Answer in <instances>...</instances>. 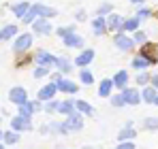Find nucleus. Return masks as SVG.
<instances>
[{"mask_svg": "<svg viewBox=\"0 0 158 149\" xmlns=\"http://www.w3.org/2000/svg\"><path fill=\"white\" fill-rule=\"evenodd\" d=\"M64 128H66V132H77V130H81V128H83L81 115H79V113H71L69 119L64 122Z\"/></svg>", "mask_w": 158, "mask_h": 149, "instance_id": "1", "label": "nucleus"}, {"mask_svg": "<svg viewBox=\"0 0 158 149\" xmlns=\"http://www.w3.org/2000/svg\"><path fill=\"white\" fill-rule=\"evenodd\" d=\"M9 100H11L13 104L19 107V104H24V102L28 100V92L24 90V87H13V90L9 92Z\"/></svg>", "mask_w": 158, "mask_h": 149, "instance_id": "2", "label": "nucleus"}, {"mask_svg": "<svg viewBox=\"0 0 158 149\" xmlns=\"http://www.w3.org/2000/svg\"><path fill=\"white\" fill-rule=\"evenodd\" d=\"M30 128H32V124L24 115H17V117L11 119V130H15V132H24V130H30Z\"/></svg>", "mask_w": 158, "mask_h": 149, "instance_id": "3", "label": "nucleus"}, {"mask_svg": "<svg viewBox=\"0 0 158 149\" xmlns=\"http://www.w3.org/2000/svg\"><path fill=\"white\" fill-rule=\"evenodd\" d=\"M30 45H32V34H22V36H17V41L13 43V49L17 51V53H22V51L30 49Z\"/></svg>", "mask_w": 158, "mask_h": 149, "instance_id": "4", "label": "nucleus"}, {"mask_svg": "<svg viewBox=\"0 0 158 149\" xmlns=\"http://www.w3.org/2000/svg\"><path fill=\"white\" fill-rule=\"evenodd\" d=\"M122 96H124V102L126 104H139L141 102V94L132 87H122Z\"/></svg>", "mask_w": 158, "mask_h": 149, "instance_id": "5", "label": "nucleus"}, {"mask_svg": "<svg viewBox=\"0 0 158 149\" xmlns=\"http://www.w3.org/2000/svg\"><path fill=\"white\" fill-rule=\"evenodd\" d=\"M32 28H34V32H36V34H49V32H52V24H49L45 17L34 19V22H32Z\"/></svg>", "mask_w": 158, "mask_h": 149, "instance_id": "6", "label": "nucleus"}, {"mask_svg": "<svg viewBox=\"0 0 158 149\" xmlns=\"http://www.w3.org/2000/svg\"><path fill=\"white\" fill-rule=\"evenodd\" d=\"M56 92H58V85H56V81H53V83L45 85V87L39 92V96H36V98L41 100V102H47V100H52V98H53V94H56Z\"/></svg>", "mask_w": 158, "mask_h": 149, "instance_id": "7", "label": "nucleus"}, {"mask_svg": "<svg viewBox=\"0 0 158 149\" xmlns=\"http://www.w3.org/2000/svg\"><path fill=\"white\" fill-rule=\"evenodd\" d=\"M132 45H135V41H132L131 36H126V34H118L115 36V47L122 51H131Z\"/></svg>", "mask_w": 158, "mask_h": 149, "instance_id": "8", "label": "nucleus"}, {"mask_svg": "<svg viewBox=\"0 0 158 149\" xmlns=\"http://www.w3.org/2000/svg\"><path fill=\"white\" fill-rule=\"evenodd\" d=\"M56 85H58V92H66V94H75V92H79L77 85H75L73 81H66V79H62V77L56 81Z\"/></svg>", "mask_w": 158, "mask_h": 149, "instance_id": "9", "label": "nucleus"}, {"mask_svg": "<svg viewBox=\"0 0 158 149\" xmlns=\"http://www.w3.org/2000/svg\"><path fill=\"white\" fill-rule=\"evenodd\" d=\"M53 60H56V58H53L49 51H39V53L34 55V62H36L39 66H49V64H53Z\"/></svg>", "mask_w": 158, "mask_h": 149, "instance_id": "10", "label": "nucleus"}, {"mask_svg": "<svg viewBox=\"0 0 158 149\" xmlns=\"http://www.w3.org/2000/svg\"><path fill=\"white\" fill-rule=\"evenodd\" d=\"M62 41H64V45L66 47H81L83 45V38L75 34V32H71V34H66V36H62Z\"/></svg>", "mask_w": 158, "mask_h": 149, "instance_id": "11", "label": "nucleus"}, {"mask_svg": "<svg viewBox=\"0 0 158 149\" xmlns=\"http://www.w3.org/2000/svg\"><path fill=\"white\" fill-rule=\"evenodd\" d=\"M34 9H36V17H45V19H49L53 17L58 11L52 9V6H45V4H34Z\"/></svg>", "mask_w": 158, "mask_h": 149, "instance_id": "12", "label": "nucleus"}, {"mask_svg": "<svg viewBox=\"0 0 158 149\" xmlns=\"http://www.w3.org/2000/svg\"><path fill=\"white\" fill-rule=\"evenodd\" d=\"M92 60H94V51H92V49H85L79 58H75V66H88Z\"/></svg>", "mask_w": 158, "mask_h": 149, "instance_id": "13", "label": "nucleus"}, {"mask_svg": "<svg viewBox=\"0 0 158 149\" xmlns=\"http://www.w3.org/2000/svg\"><path fill=\"white\" fill-rule=\"evenodd\" d=\"M111 90H113V79H103L101 81V87H98V96L101 98L111 96Z\"/></svg>", "mask_w": 158, "mask_h": 149, "instance_id": "14", "label": "nucleus"}, {"mask_svg": "<svg viewBox=\"0 0 158 149\" xmlns=\"http://www.w3.org/2000/svg\"><path fill=\"white\" fill-rule=\"evenodd\" d=\"M141 55H143L145 60H150V64L158 60V55H156V47H154V45H148V43H143V49H141Z\"/></svg>", "mask_w": 158, "mask_h": 149, "instance_id": "15", "label": "nucleus"}, {"mask_svg": "<svg viewBox=\"0 0 158 149\" xmlns=\"http://www.w3.org/2000/svg\"><path fill=\"white\" fill-rule=\"evenodd\" d=\"M105 22H107V30H122V24H124V19L120 15H109Z\"/></svg>", "mask_w": 158, "mask_h": 149, "instance_id": "16", "label": "nucleus"}, {"mask_svg": "<svg viewBox=\"0 0 158 149\" xmlns=\"http://www.w3.org/2000/svg\"><path fill=\"white\" fill-rule=\"evenodd\" d=\"M53 64H56V68H58L60 73H69V70L73 68V64H71L66 58H56V60H53Z\"/></svg>", "mask_w": 158, "mask_h": 149, "instance_id": "17", "label": "nucleus"}, {"mask_svg": "<svg viewBox=\"0 0 158 149\" xmlns=\"http://www.w3.org/2000/svg\"><path fill=\"white\" fill-rule=\"evenodd\" d=\"M131 126H132V122H128L124 130H120V134H118V139H120V141H131V139H135V134H137V132L132 130Z\"/></svg>", "mask_w": 158, "mask_h": 149, "instance_id": "18", "label": "nucleus"}, {"mask_svg": "<svg viewBox=\"0 0 158 149\" xmlns=\"http://www.w3.org/2000/svg\"><path fill=\"white\" fill-rule=\"evenodd\" d=\"M2 141H4L6 145H15V143L19 141V132H15V130H9V132H2Z\"/></svg>", "mask_w": 158, "mask_h": 149, "instance_id": "19", "label": "nucleus"}, {"mask_svg": "<svg viewBox=\"0 0 158 149\" xmlns=\"http://www.w3.org/2000/svg\"><path fill=\"white\" fill-rule=\"evenodd\" d=\"M92 28H94V34H105L107 30V22L103 17H96L94 22H92Z\"/></svg>", "mask_w": 158, "mask_h": 149, "instance_id": "20", "label": "nucleus"}, {"mask_svg": "<svg viewBox=\"0 0 158 149\" xmlns=\"http://www.w3.org/2000/svg\"><path fill=\"white\" fill-rule=\"evenodd\" d=\"M126 83H128V73H126V70H120V73L115 74V79H113V85L126 87Z\"/></svg>", "mask_w": 158, "mask_h": 149, "instance_id": "21", "label": "nucleus"}, {"mask_svg": "<svg viewBox=\"0 0 158 149\" xmlns=\"http://www.w3.org/2000/svg\"><path fill=\"white\" fill-rule=\"evenodd\" d=\"M58 113H64V115L75 113V102H73V100H64V102H60V111H58Z\"/></svg>", "mask_w": 158, "mask_h": 149, "instance_id": "22", "label": "nucleus"}, {"mask_svg": "<svg viewBox=\"0 0 158 149\" xmlns=\"http://www.w3.org/2000/svg\"><path fill=\"white\" fill-rule=\"evenodd\" d=\"M15 32H17V28L11 24V26H4L2 30H0V41H6V38H11V36H15Z\"/></svg>", "mask_w": 158, "mask_h": 149, "instance_id": "23", "label": "nucleus"}, {"mask_svg": "<svg viewBox=\"0 0 158 149\" xmlns=\"http://www.w3.org/2000/svg\"><path fill=\"white\" fill-rule=\"evenodd\" d=\"M32 113H34V107H32V102H24V104H19V115H24V117H32Z\"/></svg>", "mask_w": 158, "mask_h": 149, "instance_id": "24", "label": "nucleus"}, {"mask_svg": "<svg viewBox=\"0 0 158 149\" xmlns=\"http://www.w3.org/2000/svg\"><path fill=\"white\" fill-rule=\"evenodd\" d=\"M28 9H30V4H28V2H17V4L13 6V13H15L17 17H24V15L28 13Z\"/></svg>", "mask_w": 158, "mask_h": 149, "instance_id": "25", "label": "nucleus"}, {"mask_svg": "<svg viewBox=\"0 0 158 149\" xmlns=\"http://www.w3.org/2000/svg\"><path fill=\"white\" fill-rule=\"evenodd\" d=\"M75 109H79V113H83V115H92V107L85 100H77L75 102Z\"/></svg>", "mask_w": 158, "mask_h": 149, "instance_id": "26", "label": "nucleus"}, {"mask_svg": "<svg viewBox=\"0 0 158 149\" xmlns=\"http://www.w3.org/2000/svg\"><path fill=\"white\" fill-rule=\"evenodd\" d=\"M79 79H81V83H85V85H92V83H94V74L90 73V70H85V68L79 73Z\"/></svg>", "mask_w": 158, "mask_h": 149, "instance_id": "27", "label": "nucleus"}, {"mask_svg": "<svg viewBox=\"0 0 158 149\" xmlns=\"http://www.w3.org/2000/svg\"><path fill=\"white\" fill-rule=\"evenodd\" d=\"M154 98H156V87H143V100L154 102Z\"/></svg>", "mask_w": 158, "mask_h": 149, "instance_id": "28", "label": "nucleus"}, {"mask_svg": "<svg viewBox=\"0 0 158 149\" xmlns=\"http://www.w3.org/2000/svg\"><path fill=\"white\" fill-rule=\"evenodd\" d=\"M139 28V17H132V19H126L124 24H122V30L126 32V30H137Z\"/></svg>", "mask_w": 158, "mask_h": 149, "instance_id": "29", "label": "nucleus"}, {"mask_svg": "<svg viewBox=\"0 0 158 149\" xmlns=\"http://www.w3.org/2000/svg\"><path fill=\"white\" fill-rule=\"evenodd\" d=\"M22 19H24V24H32V22L36 19V9H34L32 4H30V9H28V13L24 15V17H22Z\"/></svg>", "mask_w": 158, "mask_h": 149, "instance_id": "30", "label": "nucleus"}, {"mask_svg": "<svg viewBox=\"0 0 158 149\" xmlns=\"http://www.w3.org/2000/svg\"><path fill=\"white\" fill-rule=\"evenodd\" d=\"M132 66H135V68H148V66H150V60H145L143 55H139V58L132 62Z\"/></svg>", "mask_w": 158, "mask_h": 149, "instance_id": "31", "label": "nucleus"}, {"mask_svg": "<svg viewBox=\"0 0 158 149\" xmlns=\"http://www.w3.org/2000/svg\"><path fill=\"white\" fill-rule=\"evenodd\" d=\"M45 111L47 113H56V111H60V102L58 100H47V107H45Z\"/></svg>", "mask_w": 158, "mask_h": 149, "instance_id": "32", "label": "nucleus"}, {"mask_svg": "<svg viewBox=\"0 0 158 149\" xmlns=\"http://www.w3.org/2000/svg\"><path fill=\"white\" fill-rule=\"evenodd\" d=\"M143 126L148 130H158V119L156 117H148V119H143Z\"/></svg>", "mask_w": 158, "mask_h": 149, "instance_id": "33", "label": "nucleus"}, {"mask_svg": "<svg viewBox=\"0 0 158 149\" xmlns=\"http://www.w3.org/2000/svg\"><path fill=\"white\" fill-rule=\"evenodd\" d=\"M111 9H113V4H101V6H98V15H101V17H103V15H109V13H111Z\"/></svg>", "mask_w": 158, "mask_h": 149, "instance_id": "34", "label": "nucleus"}, {"mask_svg": "<svg viewBox=\"0 0 158 149\" xmlns=\"http://www.w3.org/2000/svg\"><path fill=\"white\" fill-rule=\"evenodd\" d=\"M111 104H113V107H124V104H126V102H124V96H122V94L111 96Z\"/></svg>", "mask_w": 158, "mask_h": 149, "instance_id": "35", "label": "nucleus"}, {"mask_svg": "<svg viewBox=\"0 0 158 149\" xmlns=\"http://www.w3.org/2000/svg\"><path fill=\"white\" fill-rule=\"evenodd\" d=\"M49 70H47V66H36V70H34V77L36 79H41V77H47Z\"/></svg>", "mask_w": 158, "mask_h": 149, "instance_id": "36", "label": "nucleus"}, {"mask_svg": "<svg viewBox=\"0 0 158 149\" xmlns=\"http://www.w3.org/2000/svg\"><path fill=\"white\" fill-rule=\"evenodd\" d=\"M71 32H75V24L69 26V28H58V36H66V34H71Z\"/></svg>", "mask_w": 158, "mask_h": 149, "instance_id": "37", "label": "nucleus"}, {"mask_svg": "<svg viewBox=\"0 0 158 149\" xmlns=\"http://www.w3.org/2000/svg\"><path fill=\"white\" fill-rule=\"evenodd\" d=\"M150 79H152V77H150L148 73H141L139 77H137V83H139V85H145V83H148Z\"/></svg>", "mask_w": 158, "mask_h": 149, "instance_id": "38", "label": "nucleus"}, {"mask_svg": "<svg viewBox=\"0 0 158 149\" xmlns=\"http://www.w3.org/2000/svg\"><path fill=\"white\" fill-rule=\"evenodd\" d=\"M115 149H135V143H131V141H120V145Z\"/></svg>", "mask_w": 158, "mask_h": 149, "instance_id": "39", "label": "nucleus"}, {"mask_svg": "<svg viewBox=\"0 0 158 149\" xmlns=\"http://www.w3.org/2000/svg\"><path fill=\"white\" fill-rule=\"evenodd\" d=\"M145 38H148V36H145V34H143V32H137V34H135V38H132V41H135V43H141V45H143V43H145Z\"/></svg>", "mask_w": 158, "mask_h": 149, "instance_id": "40", "label": "nucleus"}, {"mask_svg": "<svg viewBox=\"0 0 158 149\" xmlns=\"http://www.w3.org/2000/svg\"><path fill=\"white\" fill-rule=\"evenodd\" d=\"M141 17H150V11H148V9H141V11H139V19H141Z\"/></svg>", "mask_w": 158, "mask_h": 149, "instance_id": "41", "label": "nucleus"}, {"mask_svg": "<svg viewBox=\"0 0 158 149\" xmlns=\"http://www.w3.org/2000/svg\"><path fill=\"white\" fill-rule=\"evenodd\" d=\"M152 83H154V87H158V74H154V77H152Z\"/></svg>", "mask_w": 158, "mask_h": 149, "instance_id": "42", "label": "nucleus"}, {"mask_svg": "<svg viewBox=\"0 0 158 149\" xmlns=\"http://www.w3.org/2000/svg\"><path fill=\"white\" fill-rule=\"evenodd\" d=\"M154 104H158V96H156V98H154Z\"/></svg>", "mask_w": 158, "mask_h": 149, "instance_id": "43", "label": "nucleus"}, {"mask_svg": "<svg viewBox=\"0 0 158 149\" xmlns=\"http://www.w3.org/2000/svg\"><path fill=\"white\" fill-rule=\"evenodd\" d=\"M132 2H143V0H132Z\"/></svg>", "mask_w": 158, "mask_h": 149, "instance_id": "44", "label": "nucleus"}, {"mask_svg": "<svg viewBox=\"0 0 158 149\" xmlns=\"http://www.w3.org/2000/svg\"><path fill=\"white\" fill-rule=\"evenodd\" d=\"M0 141H2V132H0Z\"/></svg>", "mask_w": 158, "mask_h": 149, "instance_id": "45", "label": "nucleus"}, {"mask_svg": "<svg viewBox=\"0 0 158 149\" xmlns=\"http://www.w3.org/2000/svg\"><path fill=\"white\" fill-rule=\"evenodd\" d=\"M0 149H4V147H2V145H0Z\"/></svg>", "mask_w": 158, "mask_h": 149, "instance_id": "46", "label": "nucleus"}]
</instances>
